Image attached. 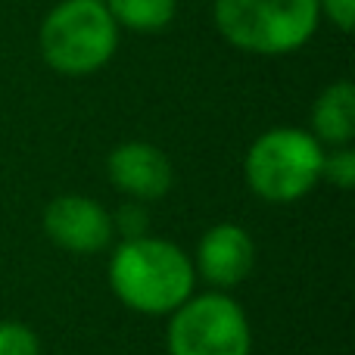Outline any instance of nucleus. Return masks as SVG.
I'll list each match as a JSON object with an SVG mask.
<instances>
[{
    "instance_id": "obj_1",
    "label": "nucleus",
    "mask_w": 355,
    "mask_h": 355,
    "mask_svg": "<svg viewBox=\"0 0 355 355\" xmlns=\"http://www.w3.org/2000/svg\"><path fill=\"white\" fill-rule=\"evenodd\" d=\"M106 281L125 309L147 318H168L187 296H193L196 271L178 243L144 234L122 240L112 250Z\"/></svg>"
},
{
    "instance_id": "obj_2",
    "label": "nucleus",
    "mask_w": 355,
    "mask_h": 355,
    "mask_svg": "<svg viewBox=\"0 0 355 355\" xmlns=\"http://www.w3.org/2000/svg\"><path fill=\"white\" fill-rule=\"evenodd\" d=\"M212 19L240 53L287 56L315 37L321 12L318 0H215Z\"/></svg>"
},
{
    "instance_id": "obj_3",
    "label": "nucleus",
    "mask_w": 355,
    "mask_h": 355,
    "mask_svg": "<svg viewBox=\"0 0 355 355\" xmlns=\"http://www.w3.org/2000/svg\"><path fill=\"white\" fill-rule=\"evenodd\" d=\"M41 56L53 72L85 78L110 66L119 50V25L103 0H60L37 31Z\"/></svg>"
},
{
    "instance_id": "obj_4",
    "label": "nucleus",
    "mask_w": 355,
    "mask_h": 355,
    "mask_svg": "<svg viewBox=\"0 0 355 355\" xmlns=\"http://www.w3.org/2000/svg\"><path fill=\"white\" fill-rule=\"evenodd\" d=\"M324 147L312 131L281 125L250 144L243 156V181L265 202H296L321 184Z\"/></svg>"
},
{
    "instance_id": "obj_5",
    "label": "nucleus",
    "mask_w": 355,
    "mask_h": 355,
    "mask_svg": "<svg viewBox=\"0 0 355 355\" xmlns=\"http://www.w3.org/2000/svg\"><path fill=\"white\" fill-rule=\"evenodd\" d=\"M166 349L168 355H250V318L243 306L221 290L187 296L168 315Z\"/></svg>"
},
{
    "instance_id": "obj_6",
    "label": "nucleus",
    "mask_w": 355,
    "mask_h": 355,
    "mask_svg": "<svg viewBox=\"0 0 355 355\" xmlns=\"http://www.w3.org/2000/svg\"><path fill=\"white\" fill-rule=\"evenodd\" d=\"M41 225L50 243H56L66 252H78V256L103 252L116 237L112 212L100 200L81 193H62L50 200Z\"/></svg>"
},
{
    "instance_id": "obj_7",
    "label": "nucleus",
    "mask_w": 355,
    "mask_h": 355,
    "mask_svg": "<svg viewBox=\"0 0 355 355\" xmlns=\"http://www.w3.org/2000/svg\"><path fill=\"white\" fill-rule=\"evenodd\" d=\"M190 262H193L196 281L221 293H231L256 268V240L243 225L218 221L209 231H202Z\"/></svg>"
},
{
    "instance_id": "obj_8",
    "label": "nucleus",
    "mask_w": 355,
    "mask_h": 355,
    "mask_svg": "<svg viewBox=\"0 0 355 355\" xmlns=\"http://www.w3.org/2000/svg\"><path fill=\"white\" fill-rule=\"evenodd\" d=\"M106 178L128 200L153 202L172 190L175 168L172 159L156 144L125 141L119 147H112L110 156H106Z\"/></svg>"
},
{
    "instance_id": "obj_9",
    "label": "nucleus",
    "mask_w": 355,
    "mask_h": 355,
    "mask_svg": "<svg viewBox=\"0 0 355 355\" xmlns=\"http://www.w3.org/2000/svg\"><path fill=\"white\" fill-rule=\"evenodd\" d=\"M312 137L321 147H346L355 137V85L346 78L327 85L312 103Z\"/></svg>"
},
{
    "instance_id": "obj_10",
    "label": "nucleus",
    "mask_w": 355,
    "mask_h": 355,
    "mask_svg": "<svg viewBox=\"0 0 355 355\" xmlns=\"http://www.w3.org/2000/svg\"><path fill=\"white\" fill-rule=\"evenodd\" d=\"M103 3L119 28L137 31V35L166 31L178 16V0H103Z\"/></svg>"
},
{
    "instance_id": "obj_11",
    "label": "nucleus",
    "mask_w": 355,
    "mask_h": 355,
    "mask_svg": "<svg viewBox=\"0 0 355 355\" xmlns=\"http://www.w3.org/2000/svg\"><path fill=\"white\" fill-rule=\"evenodd\" d=\"M321 181L334 184L337 190L355 187V150L352 144L346 147H324V162H321Z\"/></svg>"
},
{
    "instance_id": "obj_12",
    "label": "nucleus",
    "mask_w": 355,
    "mask_h": 355,
    "mask_svg": "<svg viewBox=\"0 0 355 355\" xmlns=\"http://www.w3.org/2000/svg\"><path fill=\"white\" fill-rule=\"evenodd\" d=\"M112 231H116V237H122V240H135V237L150 234L147 202H137V200L122 202V206L112 212Z\"/></svg>"
},
{
    "instance_id": "obj_13",
    "label": "nucleus",
    "mask_w": 355,
    "mask_h": 355,
    "mask_svg": "<svg viewBox=\"0 0 355 355\" xmlns=\"http://www.w3.org/2000/svg\"><path fill=\"white\" fill-rule=\"evenodd\" d=\"M0 355H41L37 334L22 321H0Z\"/></svg>"
},
{
    "instance_id": "obj_14",
    "label": "nucleus",
    "mask_w": 355,
    "mask_h": 355,
    "mask_svg": "<svg viewBox=\"0 0 355 355\" xmlns=\"http://www.w3.org/2000/svg\"><path fill=\"white\" fill-rule=\"evenodd\" d=\"M318 12L343 35H349L355 25V0H318Z\"/></svg>"
}]
</instances>
